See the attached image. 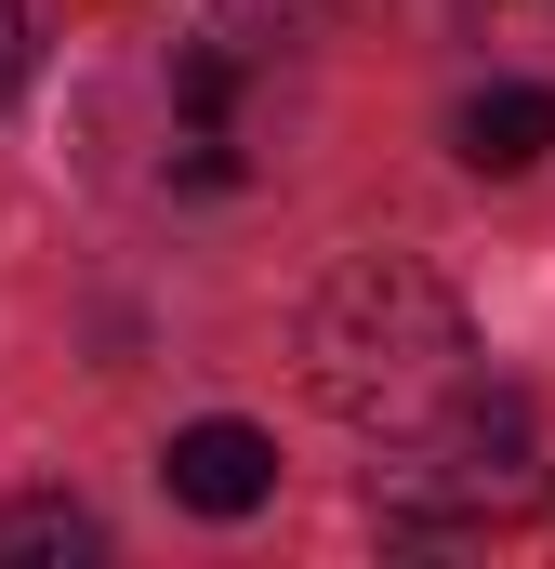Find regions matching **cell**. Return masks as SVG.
Here are the masks:
<instances>
[{
    "mask_svg": "<svg viewBox=\"0 0 555 569\" xmlns=\"http://www.w3.org/2000/svg\"><path fill=\"white\" fill-rule=\"evenodd\" d=\"M225 13H239V27H265V13H278V27H291V40H304V27H317V0H225Z\"/></svg>",
    "mask_w": 555,
    "mask_h": 569,
    "instance_id": "ba28073f",
    "label": "cell"
},
{
    "mask_svg": "<svg viewBox=\"0 0 555 569\" xmlns=\"http://www.w3.org/2000/svg\"><path fill=\"white\" fill-rule=\"evenodd\" d=\"M40 557H107V517H93V503H67V490L0 503V569H40Z\"/></svg>",
    "mask_w": 555,
    "mask_h": 569,
    "instance_id": "5b68a950",
    "label": "cell"
},
{
    "mask_svg": "<svg viewBox=\"0 0 555 569\" xmlns=\"http://www.w3.org/2000/svg\"><path fill=\"white\" fill-rule=\"evenodd\" d=\"M159 477H172L185 517H252V503H278V437L212 411V425H185L172 450H159Z\"/></svg>",
    "mask_w": 555,
    "mask_h": 569,
    "instance_id": "3957f363",
    "label": "cell"
},
{
    "mask_svg": "<svg viewBox=\"0 0 555 569\" xmlns=\"http://www.w3.org/2000/svg\"><path fill=\"white\" fill-rule=\"evenodd\" d=\"M463 371H476V331H463V305H450L436 266L357 252L344 279H317V305H304V385L357 437H411L423 411L463 398Z\"/></svg>",
    "mask_w": 555,
    "mask_h": 569,
    "instance_id": "6da1fadb",
    "label": "cell"
},
{
    "mask_svg": "<svg viewBox=\"0 0 555 569\" xmlns=\"http://www.w3.org/2000/svg\"><path fill=\"white\" fill-rule=\"evenodd\" d=\"M13 80H27V0H0V107H13Z\"/></svg>",
    "mask_w": 555,
    "mask_h": 569,
    "instance_id": "52a82bcc",
    "label": "cell"
},
{
    "mask_svg": "<svg viewBox=\"0 0 555 569\" xmlns=\"http://www.w3.org/2000/svg\"><path fill=\"white\" fill-rule=\"evenodd\" d=\"M450 146H463V172H529V159L555 146V93L543 80H490V93H463Z\"/></svg>",
    "mask_w": 555,
    "mask_h": 569,
    "instance_id": "277c9868",
    "label": "cell"
},
{
    "mask_svg": "<svg viewBox=\"0 0 555 569\" xmlns=\"http://www.w3.org/2000/svg\"><path fill=\"white\" fill-rule=\"evenodd\" d=\"M371 503H384L397 530H490V517H529V503H543L529 411H516V398H450V411H423L411 437H384Z\"/></svg>",
    "mask_w": 555,
    "mask_h": 569,
    "instance_id": "7a4b0ae2",
    "label": "cell"
},
{
    "mask_svg": "<svg viewBox=\"0 0 555 569\" xmlns=\"http://www.w3.org/2000/svg\"><path fill=\"white\" fill-rule=\"evenodd\" d=\"M172 93H185V120H225V107H239V67H225V53H185Z\"/></svg>",
    "mask_w": 555,
    "mask_h": 569,
    "instance_id": "8992f818",
    "label": "cell"
}]
</instances>
